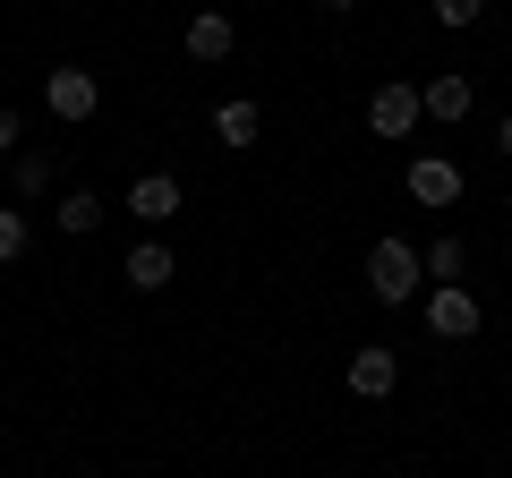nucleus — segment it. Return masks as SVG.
Instances as JSON below:
<instances>
[{"label": "nucleus", "mask_w": 512, "mask_h": 478, "mask_svg": "<svg viewBox=\"0 0 512 478\" xmlns=\"http://www.w3.org/2000/svg\"><path fill=\"white\" fill-rule=\"evenodd\" d=\"M120 274H128V291H171V274H180V257H171L163 239H137L120 257Z\"/></svg>", "instance_id": "6e6552de"}, {"label": "nucleus", "mask_w": 512, "mask_h": 478, "mask_svg": "<svg viewBox=\"0 0 512 478\" xmlns=\"http://www.w3.org/2000/svg\"><path fill=\"white\" fill-rule=\"evenodd\" d=\"M478 325H487V308L470 299V282H436V291H427V333H436V342H470Z\"/></svg>", "instance_id": "f03ea898"}, {"label": "nucleus", "mask_w": 512, "mask_h": 478, "mask_svg": "<svg viewBox=\"0 0 512 478\" xmlns=\"http://www.w3.org/2000/svg\"><path fill=\"white\" fill-rule=\"evenodd\" d=\"M419 282H427V257L410 248V239H376V248H367V291H376L384 308L419 299Z\"/></svg>", "instance_id": "f257e3e1"}, {"label": "nucleus", "mask_w": 512, "mask_h": 478, "mask_svg": "<svg viewBox=\"0 0 512 478\" xmlns=\"http://www.w3.org/2000/svg\"><path fill=\"white\" fill-rule=\"evenodd\" d=\"M231 43H239V26L222 18V9H197V18H188V60H197V69H222Z\"/></svg>", "instance_id": "0eeeda50"}, {"label": "nucleus", "mask_w": 512, "mask_h": 478, "mask_svg": "<svg viewBox=\"0 0 512 478\" xmlns=\"http://www.w3.org/2000/svg\"><path fill=\"white\" fill-rule=\"evenodd\" d=\"M9 188H18V197H43V188H52V154H18V163H9Z\"/></svg>", "instance_id": "ddd939ff"}, {"label": "nucleus", "mask_w": 512, "mask_h": 478, "mask_svg": "<svg viewBox=\"0 0 512 478\" xmlns=\"http://www.w3.org/2000/svg\"><path fill=\"white\" fill-rule=\"evenodd\" d=\"M427 9H436V26H478L487 18V0H427Z\"/></svg>", "instance_id": "2eb2a0df"}, {"label": "nucleus", "mask_w": 512, "mask_h": 478, "mask_svg": "<svg viewBox=\"0 0 512 478\" xmlns=\"http://www.w3.org/2000/svg\"><path fill=\"white\" fill-rule=\"evenodd\" d=\"M419 103H427V120H470L478 86H470V77H427V86H419Z\"/></svg>", "instance_id": "9d476101"}, {"label": "nucleus", "mask_w": 512, "mask_h": 478, "mask_svg": "<svg viewBox=\"0 0 512 478\" xmlns=\"http://www.w3.org/2000/svg\"><path fill=\"white\" fill-rule=\"evenodd\" d=\"M26 239H35V231H26V214H18V205H0V265H18Z\"/></svg>", "instance_id": "4468645a"}, {"label": "nucleus", "mask_w": 512, "mask_h": 478, "mask_svg": "<svg viewBox=\"0 0 512 478\" xmlns=\"http://www.w3.org/2000/svg\"><path fill=\"white\" fill-rule=\"evenodd\" d=\"M43 103H52V120H94L103 86H94V69H52L43 77Z\"/></svg>", "instance_id": "20e7f679"}, {"label": "nucleus", "mask_w": 512, "mask_h": 478, "mask_svg": "<svg viewBox=\"0 0 512 478\" xmlns=\"http://www.w3.org/2000/svg\"><path fill=\"white\" fill-rule=\"evenodd\" d=\"M180 205H188V188L171 180V171H146V180L128 188V214H137V222H171Z\"/></svg>", "instance_id": "1a4fd4ad"}, {"label": "nucleus", "mask_w": 512, "mask_h": 478, "mask_svg": "<svg viewBox=\"0 0 512 478\" xmlns=\"http://www.w3.org/2000/svg\"><path fill=\"white\" fill-rule=\"evenodd\" d=\"M402 188H410V205H436V214H444V205H461V163H453V154H419Z\"/></svg>", "instance_id": "39448f33"}, {"label": "nucleus", "mask_w": 512, "mask_h": 478, "mask_svg": "<svg viewBox=\"0 0 512 478\" xmlns=\"http://www.w3.org/2000/svg\"><path fill=\"white\" fill-rule=\"evenodd\" d=\"M325 9H359V0H325Z\"/></svg>", "instance_id": "6ab92c4d"}, {"label": "nucleus", "mask_w": 512, "mask_h": 478, "mask_svg": "<svg viewBox=\"0 0 512 478\" xmlns=\"http://www.w3.org/2000/svg\"><path fill=\"white\" fill-rule=\"evenodd\" d=\"M60 231H69V239L103 231V197H94V188H69V197H60Z\"/></svg>", "instance_id": "f8f14e48"}, {"label": "nucleus", "mask_w": 512, "mask_h": 478, "mask_svg": "<svg viewBox=\"0 0 512 478\" xmlns=\"http://www.w3.org/2000/svg\"><path fill=\"white\" fill-rule=\"evenodd\" d=\"M18 137H26V129H18V111L0 103V163H18Z\"/></svg>", "instance_id": "f3484780"}, {"label": "nucleus", "mask_w": 512, "mask_h": 478, "mask_svg": "<svg viewBox=\"0 0 512 478\" xmlns=\"http://www.w3.org/2000/svg\"><path fill=\"white\" fill-rule=\"evenodd\" d=\"M495 154H504V163H512V120H495Z\"/></svg>", "instance_id": "a211bd4d"}, {"label": "nucleus", "mask_w": 512, "mask_h": 478, "mask_svg": "<svg viewBox=\"0 0 512 478\" xmlns=\"http://www.w3.org/2000/svg\"><path fill=\"white\" fill-rule=\"evenodd\" d=\"M350 393H359V402H384V393H393V385H402V359H393V350H384V342H367V350H350Z\"/></svg>", "instance_id": "423d86ee"}, {"label": "nucleus", "mask_w": 512, "mask_h": 478, "mask_svg": "<svg viewBox=\"0 0 512 478\" xmlns=\"http://www.w3.org/2000/svg\"><path fill=\"white\" fill-rule=\"evenodd\" d=\"M427 274H436V282H461V239H436V248H427Z\"/></svg>", "instance_id": "dca6fc26"}, {"label": "nucleus", "mask_w": 512, "mask_h": 478, "mask_svg": "<svg viewBox=\"0 0 512 478\" xmlns=\"http://www.w3.org/2000/svg\"><path fill=\"white\" fill-rule=\"evenodd\" d=\"M419 120H427V103H419V86H402V77L367 94V129H376V137H410Z\"/></svg>", "instance_id": "7ed1b4c3"}, {"label": "nucleus", "mask_w": 512, "mask_h": 478, "mask_svg": "<svg viewBox=\"0 0 512 478\" xmlns=\"http://www.w3.org/2000/svg\"><path fill=\"white\" fill-rule=\"evenodd\" d=\"M214 137H222V146H256V103H248V94H231V103L214 111Z\"/></svg>", "instance_id": "9b49d317"}]
</instances>
